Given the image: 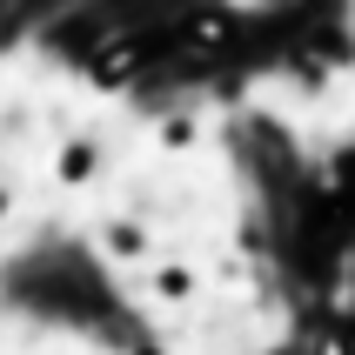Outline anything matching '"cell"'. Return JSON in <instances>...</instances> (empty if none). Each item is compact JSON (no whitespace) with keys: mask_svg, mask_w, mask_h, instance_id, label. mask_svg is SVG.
<instances>
[{"mask_svg":"<svg viewBox=\"0 0 355 355\" xmlns=\"http://www.w3.org/2000/svg\"><path fill=\"white\" fill-rule=\"evenodd\" d=\"M94 175H101V148L94 141H60V155H54V181L60 188H87Z\"/></svg>","mask_w":355,"mask_h":355,"instance_id":"cell-3","label":"cell"},{"mask_svg":"<svg viewBox=\"0 0 355 355\" xmlns=\"http://www.w3.org/2000/svg\"><path fill=\"white\" fill-rule=\"evenodd\" d=\"M101 255H114V261H148L155 255V235H148V228H141V221H107V228H101Z\"/></svg>","mask_w":355,"mask_h":355,"instance_id":"cell-2","label":"cell"},{"mask_svg":"<svg viewBox=\"0 0 355 355\" xmlns=\"http://www.w3.org/2000/svg\"><path fill=\"white\" fill-rule=\"evenodd\" d=\"M141 288H148V302H161V309H188V302L201 295V268L195 261H155V268L141 275Z\"/></svg>","mask_w":355,"mask_h":355,"instance_id":"cell-1","label":"cell"}]
</instances>
